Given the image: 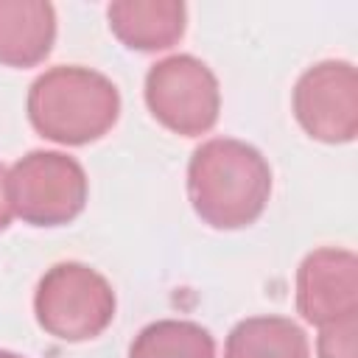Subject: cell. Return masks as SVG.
I'll use <instances>...</instances> for the list:
<instances>
[{
    "label": "cell",
    "instance_id": "cell-1",
    "mask_svg": "<svg viewBox=\"0 0 358 358\" xmlns=\"http://www.w3.org/2000/svg\"><path fill=\"white\" fill-rule=\"evenodd\" d=\"M187 196L196 215L213 229H241L263 215L271 196V168L255 145L213 137L187 162Z\"/></svg>",
    "mask_w": 358,
    "mask_h": 358
},
{
    "label": "cell",
    "instance_id": "cell-2",
    "mask_svg": "<svg viewBox=\"0 0 358 358\" xmlns=\"http://www.w3.org/2000/svg\"><path fill=\"white\" fill-rule=\"evenodd\" d=\"M28 120L45 140L87 145L101 140L120 115V92L98 70L59 64L28 90Z\"/></svg>",
    "mask_w": 358,
    "mask_h": 358
},
{
    "label": "cell",
    "instance_id": "cell-3",
    "mask_svg": "<svg viewBox=\"0 0 358 358\" xmlns=\"http://www.w3.org/2000/svg\"><path fill=\"white\" fill-rule=\"evenodd\" d=\"M115 291L103 274L87 263L50 266L34 291V316L39 327L59 341H90L115 319Z\"/></svg>",
    "mask_w": 358,
    "mask_h": 358
},
{
    "label": "cell",
    "instance_id": "cell-4",
    "mask_svg": "<svg viewBox=\"0 0 358 358\" xmlns=\"http://www.w3.org/2000/svg\"><path fill=\"white\" fill-rule=\"evenodd\" d=\"M11 210L31 227H62L87 204V173L62 151H28L8 171Z\"/></svg>",
    "mask_w": 358,
    "mask_h": 358
},
{
    "label": "cell",
    "instance_id": "cell-5",
    "mask_svg": "<svg viewBox=\"0 0 358 358\" xmlns=\"http://www.w3.org/2000/svg\"><path fill=\"white\" fill-rule=\"evenodd\" d=\"M145 103L151 115L173 134H207L221 112L218 78L201 59L190 53L159 59L145 73Z\"/></svg>",
    "mask_w": 358,
    "mask_h": 358
},
{
    "label": "cell",
    "instance_id": "cell-6",
    "mask_svg": "<svg viewBox=\"0 0 358 358\" xmlns=\"http://www.w3.org/2000/svg\"><path fill=\"white\" fill-rule=\"evenodd\" d=\"M294 117L322 143H352L358 134V73L350 62L327 59L308 67L294 84Z\"/></svg>",
    "mask_w": 358,
    "mask_h": 358
},
{
    "label": "cell",
    "instance_id": "cell-7",
    "mask_svg": "<svg viewBox=\"0 0 358 358\" xmlns=\"http://www.w3.org/2000/svg\"><path fill=\"white\" fill-rule=\"evenodd\" d=\"M296 310L322 327L358 313V257L350 249H313L296 268Z\"/></svg>",
    "mask_w": 358,
    "mask_h": 358
},
{
    "label": "cell",
    "instance_id": "cell-8",
    "mask_svg": "<svg viewBox=\"0 0 358 358\" xmlns=\"http://www.w3.org/2000/svg\"><path fill=\"white\" fill-rule=\"evenodd\" d=\"M106 20L126 48L154 53L182 39L187 8L182 0H117L106 8Z\"/></svg>",
    "mask_w": 358,
    "mask_h": 358
},
{
    "label": "cell",
    "instance_id": "cell-9",
    "mask_svg": "<svg viewBox=\"0 0 358 358\" xmlns=\"http://www.w3.org/2000/svg\"><path fill=\"white\" fill-rule=\"evenodd\" d=\"M56 42V8L45 0H0V64L36 67Z\"/></svg>",
    "mask_w": 358,
    "mask_h": 358
},
{
    "label": "cell",
    "instance_id": "cell-10",
    "mask_svg": "<svg viewBox=\"0 0 358 358\" xmlns=\"http://www.w3.org/2000/svg\"><path fill=\"white\" fill-rule=\"evenodd\" d=\"M224 358H310V347L288 316H249L229 330Z\"/></svg>",
    "mask_w": 358,
    "mask_h": 358
},
{
    "label": "cell",
    "instance_id": "cell-11",
    "mask_svg": "<svg viewBox=\"0 0 358 358\" xmlns=\"http://www.w3.org/2000/svg\"><path fill=\"white\" fill-rule=\"evenodd\" d=\"M129 358H215V341L196 322L159 319L134 336Z\"/></svg>",
    "mask_w": 358,
    "mask_h": 358
},
{
    "label": "cell",
    "instance_id": "cell-12",
    "mask_svg": "<svg viewBox=\"0 0 358 358\" xmlns=\"http://www.w3.org/2000/svg\"><path fill=\"white\" fill-rule=\"evenodd\" d=\"M355 333H358V313L322 324L316 341L319 358H355Z\"/></svg>",
    "mask_w": 358,
    "mask_h": 358
},
{
    "label": "cell",
    "instance_id": "cell-13",
    "mask_svg": "<svg viewBox=\"0 0 358 358\" xmlns=\"http://www.w3.org/2000/svg\"><path fill=\"white\" fill-rule=\"evenodd\" d=\"M11 215L14 210H11V196H8V171L0 165V232L11 224Z\"/></svg>",
    "mask_w": 358,
    "mask_h": 358
},
{
    "label": "cell",
    "instance_id": "cell-14",
    "mask_svg": "<svg viewBox=\"0 0 358 358\" xmlns=\"http://www.w3.org/2000/svg\"><path fill=\"white\" fill-rule=\"evenodd\" d=\"M0 358H22V355H17V352H8V350H0Z\"/></svg>",
    "mask_w": 358,
    "mask_h": 358
}]
</instances>
